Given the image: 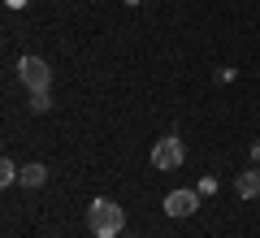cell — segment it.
<instances>
[{"label": "cell", "instance_id": "6da1fadb", "mask_svg": "<svg viewBox=\"0 0 260 238\" xmlns=\"http://www.w3.org/2000/svg\"><path fill=\"white\" fill-rule=\"evenodd\" d=\"M87 229H91L95 238H121L126 212H121L113 199H91V208H87Z\"/></svg>", "mask_w": 260, "mask_h": 238}, {"label": "cell", "instance_id": "7a4b0ae2", "mask_svg": "<svg viewBox=\"0 0 260 238\" xmlns=\"http://www.w3.org/2000/svg\"><path fill=\"white\" fill-rule=\"evenodd\" d=\"M18 78H22V87H26L30 95L52 87V70H48L44 56H22V61H18Z\"/></svg>", "mask_w": 260, "mask_h": 238}, {"label": "cell", "instance_id": "3957f363", "mask_svg": "<svg viewBox=\"0 0 260 238\" xmlns=\"http://www.w3.org/2000/svg\"><path fill=\"white\" fill-rule=\"evenodd\" d=\"M186 160V147L178 134H165L156 139V147H152V169H160V174H169V169H178Z\"/></svg>", "mask_w": 260, "mask_h": 238}, {"label": "cell", "instance_id": "277c9868", "mask_svg": "<svg viewBox=\"0 0 260 238\" xmlns=\"http://www.w3.org/2000/svg\"><path fill=\"white\" fill-rule=\"evenodd\" d=\"M200 208V191H169L165 195V217H191V212Z\"/></svg>", "mask_w": 260, "mask_h": 238}, {"label": "cell", "instance_id": "5b68a950", "mask_svg": "<svg viewBox=\"0 0 260 238\" xmlns=\"http://www.w3.org/2000/svg\"><path fill=\"white\" fill-rule=\"evenodd\" d=\"M234 195H239V199H256L260 195V165L243 169V174L234 178Z\"/></svg>", "mask_w": 260, "mask_h": 238}, {"label": "cell", "instance_id": "8992f818", "mask_svg": "<svg viewBox=\"0 0 260 238\" xmlns=\"http://www.w3.org/2000/svg\"><path fill=\"white\" fill-rule=\"evenodd\" d=\"M22 186H44L48 182V165H39V160H30L26 169H22V178H18Z\"/></svg>", "mask_w": 260, "mask_h": 238}, {"label": "cell", "instance_id": "52a82bcc", "mask_svg": "<svg viewBox=\"0 0 260 238\" xmlns=\"http://www.w3.org/2000/svg\"><path fill=\"white\" fill-rule=\"evenodd\" d=\"M18 178H22V169H18V165H13L9 156H5V160H0V182L9 186V182H18Z\"/></svg>", "mask_w": 260, "mask_h": 238}, {"label": "cell", "instance_id": "ba28073f", "mask_svg": "<svg viewBox=\"0 0 260 238\" xmlns=\"http://www.w3.org/2000/svg\"><path fill=\"white\" fill-rule=\"evenodd\" d=\"M48 109H52V95H48V91H35V95H30V113H48Z\"/></svg>", "mask_w": 260, "mask_h": 238}, {"label": "cell", "instance_id": "9c48e42d", "mask_svg": "<svg viewBox=\"0 0 260 238\" xmlns=\"http://www.w3.org/2000/svg\"><path fill=\"white\" fill-rule=\"evenodd\" d=\"M251 165H260V139L251 143Z\"/></svg>", "mask_w": 260, "mask_h": 238}, {"label": "cell", "instance_id": "30bf717a", "mask_svg": "<svg viewBox=\"0 0 260 238\" xmlns=\"http://www.w3.org/2000/svg\"><path fill=\"white\" fill-rule=\"evenodd\" d=\"M5 5H9V9H22V5H26V0H5Z\"/></svg>", "mask_w": 260, "mask_h": 238}, {"label": "cell", "instance_id": "8fae6325", "mask_svg": "<svg viewBox=\"0 0 260 238\" xmlns=\"http://www.w3.org/2000/svg\"><path fill=\"white\" fill-rule=\"evenodd\" d=\"M126 5H139V0H126Z\"/></svg>", "mask_w": 260, "mask_h": 238}]
</instances>
